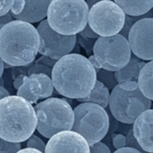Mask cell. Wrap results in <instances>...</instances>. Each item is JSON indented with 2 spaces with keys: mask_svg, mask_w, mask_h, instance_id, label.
I'll return each mask as SVG.
<instances>
[{
  "mask_svg": "<svg viewBox=\"0 0 153 153\" xmlns=\"http://www.w3.org/2000/svg\"><path fill=\"white\" fill-rule=\"evenodd\" d=\"M50 78L58 94L67 99L79 100L91 92L97 75L87 57L81 54L70 53L56 62Z\"/></svg>",
  "mask_w": 153,
  "mask_h": 153,
  "instance_id": "obj_1",
  "label": "cell"
},
{
  "mask_svg": "<svg viewBox=\"0 0 153 153\" xmlns=\"http://www.w3.org/2000/svg\"><path fill=\"white\" fill-rule=\"evenodd\" d=\"M39 46V33L30 22L13 20L0 29V58L12 67L30 65Z\"/></svg>",
  "mask_w": 153,
  "mask_h": 153,
  "instance_id": "obj_2",
  "label": "cell"
},
{
  "mask_svg": "<svg viewBox=\"0 0 153 153\" xmlns=\"http://www.w3.org/2000/svg\"><path fill=\"white\" fill-rule=\"evenodd\" d=\"M37 117L33 106L22 97L9 95L0 100V138L23 143L35 132Z\"/></svg>",
  "mask_w": 153,
  "mask_h": 153,
  "instance_id": "obj_3",
  "label": "cell"
},
{
  "mask_svg": "<svg viewBox=\"0 0 153 153\" xmlns=\"http://www.w3.org/2000/svg\"><path fill=\"white\" fill-rule=\"evenodd\" d=\"M88 13L85 0H51L47 22L53 30L61 35H77L88 24Z\"/></svg>",
  "mask_w": 153,
  "mask_h": 153,
  "instance_id": "obj_4",
  "label": "cell"
},
{
  "mask_svg": "<svg viewBox=\"0 0 153 153\" xmlns=\"http://www.w3.org/2000/svg\"><path fill=\"white\" fill-rule=\"evenodd\" d=\"M108 107L117 121L131 125L139 115L152 108V100L143 95L137 82H126L111 91Z\"/></svg>",
  "mask_w": 153,
  "mask_h": 153,
  "instance_id": "obj_5",
  "label": "cell"
},
{
  "mask_svg": "<svg viewBox=\"0 0 153 153\" xmlns=\"http://www.w3.org/2000/svg\"><path fill=\"white\" fill-rule=\"evenodd\" d=\"M38 132L49 139L57 133L72 130L74 114L69 103L59 98H48L35 105Z\"/></svg>",
  "mask_w": 153,
  "mask_h": 153,
  "instance_id": "obj_6",
  "label": "cell"
},
{
  "mask_svg": "<svg viewBox=\"0 0 153 153\" xmlns=\"http://www.w3.org/2000/svg\"><path fill=\"white\" fill-rule=\"evenodd\" d=\"M74 110L72 131L82 135L89 146L101 142L109 130V116L102 107L91 102L81 103Z\"/></svg>",
  "mask_w": 153,
  "mask_h": 153,
  "instance_id": "obj_7",
  "label": "cell"
},
{
  "mask_svg": "<svg viewBox=\"0 0 153 153\" xmlns=\"http://www.w3.org/2000/svg\"><path fill=\"white\" fill-rule=\"evenodd\" d=\"M92 53L100 67L111 72L124 67L132 55L127 39L120 34L99 37L94 43Z\"/></svg>",
  "mask_w": 153,
  "mask_h": 153,
  "instance_id": "obj_8",
  "label": "cell"
},
{
  "mask_svg": "<svg viewBox=\"0 0 153 153\" xmlns=\"http://www.w3.org/2000/svg\"><path fill=\"white\" fill-rule=\"evenodd\" d=\"M126 19V13L114 2L103 0L89 9L88 25L100 37H110L119 33Z\"/></svg>",
  "mask_w": 153,
  "mask_h": 153,
  "instance_id": "obj_9",
  "label": "cell"
},
{
  "mask_svg": "<svg viewBox=\"0 0 153 153\" xmlns=\"http://www.w3.org/2000/svg\"><path fill=\"white\" fill-rule=\"evenodd\" d=\"M39 38V53L54 60L70 54L76 45V35L65 36L53 30L47 20L39 22L36 28Z\"/></svg>",
  "mask_w": 153,
  "mask_h": 153,
  "instance_id": "obj_10",
  "label": "cell"
},
{
  "mask_svg": "<svg viewBox=\"0 0 153 153\" xmlns=\"http://www.w3.org/2000/svg\"><path fill=\"white\" fill-rule=\"evenodd\" d=\"M153 18H143L132 26L127 41L133 55L143 61L153 59Z\"/></svg>",
  "mask_w": 153,
  "mask_h": 153,
  "instance_id": "obj_11",
  "label": "cell"
},
{
  "mask_svg": "<svg viewBox=\"0 0 153 153\" xmlns=\"http://www.w3.org/2000/svg\"><path fill=\"white\" fill-rule=\"evenodd\" d=\"M54 92L51 78L45 74H32L25 75L22 85L17 90V96L23 98L31 105L39 100L48 99Z\"/></svg>",
  "mask_w": 153,
  "mask_h": 153,
  "instance_id": "obj_12",
  "label": "cell"
},
{
  "mask_svg": "<svg viewBox=\"0 0 153 153\" xmlns=\"http://www.w3.org/2000/svg\"><path fill=\"white\" fill-rule=\"evenodd\" d=\"M44 153H90V146L79 134L63 131L49 138Z\"/></svg>",
  "mask_w": 153,
  "mask_h": 153,
  "instance_id": "obj_13",
  "label": "cell"
},
{
  "mask_svg": "<svg viewBox=\"0 0 153 153\" xmlns=\"http://www.w3.org/2000/svg\"><path fill=\"white\" fill-rule=\"evenodd\" d=\"M133 135L143 151L153 153V111L152 108L143 112L133 123Z\"/></svg>",
  "mask_w": 153,
  "mask_h": 153,
  "instance_id": "obj_14",
  "label": "cell"
},
{
  "mask_svg": "<svg viewBox=\"0 0 153 153\" xmlns=\"http://www.w3.org/2000/svg\"><path fill=\"white\" fill-rule=\"evenodd\" d=\"M24 7L21 13L11 14L15 20L33 23L44 20L51 0H23Z\"/></svg>",
  "mask_w": 153,
  "mask_h": 153,
  "instance_id": "obj_15",
  "label": "cell"
},
{
  "mask_svg": "<svg viewBox=\"0 0 153 153\" xmlns=\"http://www.w3.org/2000/svg\"><path fill=\"white\" fill-rule=\"evenodd\" d=\"M145 64L146 62L132 54L129 62L120 70L115 72V77L117 83L126 82H137L140 71Z\"/></svg>",
  "mask_w": 153,
  "mask_h": 153,
  "instance_id": "obj_16",
  "label": "cell"
},
{
  "mask_svg": "<svg viewBox=\"0 0 153 153\" xmlns=\"http://www.w3.org/2000/svg\"><path fill=\"white\" fill-rule=\"evenodd\" d=\"M123 12L131 16L147 13L153 7V0H113Z\"/></svg>",
  "mask_w": 153,
  "mask_h": 153,
  "instance_id": "obj_17",
  "label": "cell"
},
{
  "mask_svg": "<svg viewBox=\"0 0 153 153\" xmlns=\"http://www.w3.org/2000/svg\"><path fill=\"white\" fill-rule=\"evenodd\" d=\"M153 62L149 61L141 69L138 79L137 85L143 95L152 100L153 99Z\"/></svg>",
  "mask_w": 153,
  "mask_h": 153,
  "instance_id": "obj_18",
  "label": "cell"
},
{
  "mask_svg": "<svg viewBox=\"0 0 153 153\" xmlns=\"http://www.w3.org/2000/svg\"><path fill=\"white\" fill-rule=\"evenodd\" d=\"M109 95L110 92L99 81L96 80L95 84L91 91V92L84 98L76 100L77 101L81 103L84 102H91V103H95L103 108L108 107V100H109Z\"/></svg>",
  "mask_w": 153,
  "mask_h": 153,
  "instance_id": "obj_19",
  "label": "cell"
},
{
  "mask_svg": "<svg viewBox=\"0 0 153 153\" xmlns=\"http://www.w3.org/2000/svg\"><path fill=\"white\" fill-rule=\"evenodd\" d=\"M96 75L97 81L100 82L108 91H112L118 84L115 77V72L100 69Z\"/></svg>",
  "mask_w": 153,
  "mask_h": 153,
  "instance_id": "obj_20",
  "label": "cell"
},
{
  "mask_svg": "<svg viewBox=\"0 0 153 153\" xmlns=\"http://www.w3.org/2000/svg\"><path fill=\"white\" fill-rule=\"evenodd\" d=\"M22 149L19 143H10L0 138V153H16Z\"/></svg>",
  "mask_w": 153,
  "mask_h": 153,
  "instance_id": "obj_21",
  "label": "cell"
},
{
  "mask_svg": "<svg viewBox=\"0 0 153 153\" xmlns=\"http://www.w3.org/2000/svg\"><path fill=\"white\" fill-rule=\"evenodd\" d=\"M95 41H96V39L84 38L79 34L76 35V42H78L79 45L85 49L87 55H89V56H91L92 53V49H93V46H94Z\"/></svg>",
  "mask_w": 153,
  "mask_h": 153,
  "instance_id": "obj_22",
  "label": "cell"
},
{
  "mask_svg": "<svg viewBox=\"0 0 153 153\" xmlns=\"http://www.w3.org/2000/svg\"><path fill=\"white\" fill-rule=\"evenodd\" d=\"M26 146H27V148L35 149V150H38V151H39V152L44 153L46 144H45V143H44L40 138H39L38 136L32 134V135L27 140V144H26Z\"/></svg>",
  "mask_w": 153,
  "mask_h": 153,
  "instance_id": "obj_23",
  "label": "cell"
},
{
  "mask_svg": "<svg viewBox=\"0 0 153 153\" xmlns=\"http://www.w3.org/2000/svg\"><path fill=\"white\" fill-rule=\"evenodd\" d=\"M51 70L52 68L42 65V64H38L36 63L35 65H33L28 71V74L30 75L32 74H45L48 76H51Z\"/></svg>",
  "mask_w": 153,
  "mask_h": 153,
  "instance_id": "obj_24",
  "label": "cell"
},
{
  "mask_svg": "<svg viewBox=\"0 0 153 153\" xmlns=\"http://www.w3.org/2000/svg\"><path fill=\"white\" fill-rule=\"evenodd\" d=\"M126 147H130V148H134L135 150H137L138 152H140L141 153H148L142 150V148L140 147V145L137 143V142L135 141L134 135H133V131L132 129L127 133V135L126 136Z\"/></svg>",
  "mask_w": 153,
  "mask_h": 153,
  "instance_id": "obj_25",
  "label": "cell"
},
{
  "mask_svg": "<svg viewBox=\"0 0 153 153\" xmlns=\"http://www.w3.org/2000/svg\"><path fill=\"white\" fill-rule=\"evenodd\" d=\"M112 143H113V146H114V148L116 150L126 147V136L124 134H122L113 135V137H112Z\"/></svg>",
  "mask_w": 153,
  "mask_h": 153,
  "instance_id": "obj_26",
  "label": "cell"
},
{
  "mask_svg": "<svg viewBox=\"0 0 153 153\" xmlns=\"http://www.w3.org/2000/svg\"><path fill=\"white\" fill-rule=\"evenodd\" d=\"M90 153H111V151L107 144L100 142L90 146Z\"/></svg>",
  "mask_w": 153,
  "mask_h": 153,
  "instance_id": "obj_27",
  "label": "cell"
},
{
  "mask_svg": "<svg viewBox=\"0 0 153 153\" xmlns=\"http://www.w3.org/2000/svg\"><path fill=\"white\" fill-rule=\"evenodd\" d=\"M13 3L14 0H0V16L8 13L12 9Z\"/></svg>",
  "mask_w": 153,
  "mask_h": 153,
  "instance_id": "obj_28",
  "label": "cell"
},
{
  "mask_svg": "<svg viewBox=\"0 0 153 153\" xmlns=\"http://www.w3.org/2000/svg\"><path fill=\"white\" fill-rule=\"evenodd\" d=\"M78 34L81 35L82 37L88 38V39H97L100 37L98 34H96V33L91 29V27H90L88 24H87V25L83 28V30H82V31H80Z\"/></svg>",
  "mask_w": 153,
  "mask_h": 153,
  "instance_id": "obj_29",
  "label": "cell"
},
{
  "mask_svg": "<svg viewBox=\"0 0 153 153\" xmlns=\"http://www.w3.org/2000/svg\"><path fill=\"white\" fill-rule=\"evenodd\" d=\"M24 7V1L23 0H14L13 5L9 12L10 14H19L22 12Z\"/></svg>",
  "mask_w": 153,
  "mask_h": 153,
  "instance_id": "obj_30",
  "label": "cell"
},
{
  "mask_svg": "<svg viewBox=\"0 0 153 153\" xmlns=\"http://www.w3.org/2000/svg\"><path fill=\"white\" fill-rule=\"evenodd\" d=\"M56 61H57V60H54V59H51V58H49V57H48V56H43L41 58H39V61H38L37 63H38V64L45 65H47V66H48V67L52 68V67L54 66V65L56 64Z\"/></svg>",
  "mask_w": 153,
  "mask_h": 153,
  "instance_id": "obj_31",
  "label": "cell"
},
{
  "mask_svg": "<svg viewBox=\"0 0 153 153\" xmlns=\"http://www.w3.org/2000/svg\"><path fill=\"white\" fill-rule=\"evenodd\" d=\"M13 21V17L11 16L10 13L3 15V16H0V29L6 23H8L9 22Z\"/></svg>",
  "mask_w": 153,
  "mask_h": 153,
  "instance_id": "obj_32",
  "label": "cell"
},
{
  "mask_svg": "<svg viewBox=\"0 0 153 153\" xmlns=\"http://www.w3.org/2000/svg\"><path fill=\"white\" fill-rule=\"evenodd\" d=\"M113 153H141L140 152H138L137 150L134 149V148H130V147H125L122 149H118L116 150Z\"/></svg>",
  "mask_w": 153,
  "mask_h": 153,
  "instance_id": "obj_33",
  "label": "cell"
},
{
  "mask_svg": "<svg viewBox=\"0 0 153 153\" xmlns=\"http://www.w3.org/2000/svg\"><path fill=\"white\" fill-rule=\"evenodd\" d=\"M25 76V74H20V75H18L16 78H15V80H14V82H13V87H14V89H16V90H18L19 89V87L22 85V81H23V77Z\"/></svg>",
  "mask_w": 153,
  "mask_h": 153,
  "instance_id": "obj_34",
  "label": "cell"
},
{
  "mask_svg": "<svg viewBox=\"0 0 153 153\" xmlns=\"http://www.w3.org/2000/svg\"><path fill=\"white\" fill-rule=\"evenodd\" d=\"M88 60L90 61V63L92 65V66L94 67V69H95V71H96V74L101 69L100 67V65H98V63H97V61L95 60V58H94V56H93V55L92 56H89V58H88Z\"/></svg>",
  "mask_w": 153,
  "mask_h": 153,
  "instance_id": "obj_35",
  "label": "cell"
},
{
  "mask_svg": "<svg viewBox=\"0 0 153 153\" xmlns=\"http://www.w3.org/2000/svg\"><path fill=\"white\" fill-rule=\"evenodd\" d=\"M16 153H43L38 150L35 149H31V148H24V149H21L19 152Z\"/></svg>",
  "mask_w": 153,
  "mask_h": 153,
  "instance_id": "obj_36",
  "label": "cell"
},
{
  "mask_svg": "<svg viewBox=\"0 0 153 153\" xmlns=\"http://www.w3.org/2000/svg\"><path fill=\"white\" fill-rule=\"evenodd\" d=\"M9 95H10V94H9V92L7 91V90H6L5 88H4L3 86L0 85V100L3 99V98H4V97L9 96Z\"/></svg>",
  "mask_w": 153,
  "mask_h": 153,
  "instance_id": "obj_37",
  "label": "cell"
},
{
  "mask_svg": "<svg viewBox=\"0 0 153 153\" xmlns=\"http://www.w3.org/2000/svg\"><path fill=\"white\" fill-rule=\"evenodd\" d=\"M100 1H103V0H87V1H86V4H87L88 7H89V9H90L93 4H95L96 3L100 2ZM110 1H113V0H110Z\"/></svg>",
  "mask_w": 153,
  "mask_h": 153,
  "instance_id": "obj_38",
  "label": "cell"
},
{
  "mask_svg": "<svg viewBox=\"0 0 153 153\" xmlns=\"http://www.w3.org/2000/svg\"><path fill=\"white\" fill-rule=\"evenodd\" d=\"M4 62L2 61V59L0 58V78L2 77V74L4 73Z\"/></svg>",
  "mask_w": 153,
  "mask_h": 153,
  "instance_id": "obj_39",
  "label": "cell"
},
{
  "mask_svg": "<svg viewBox=\"0 0 153 153\" xmlns=\"http://www.w3.org/2000/svg\"><path fill=\"white\" fill-rule=\"evenodd\" d=\"M10 67H12V66H11V65H9L8 64L4 63V69H5V68H10Z\"/></svg>",
  "mask_w": 153,
  "mask_h": 153,
  "instance_id": "obj_40",
  "label": "cell"
}]
</instances>
